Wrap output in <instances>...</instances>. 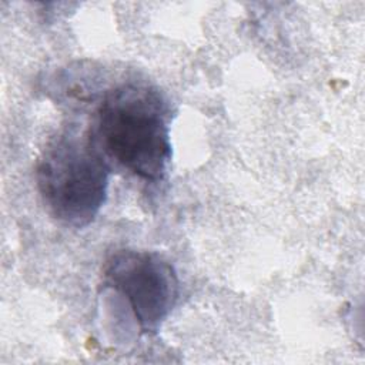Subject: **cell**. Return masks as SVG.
<instances>
[{
	"instance_id": "1",
	"label": "cell",
	"mask_w": 365,
	"mask_h": 365,
	"mask_svg": "<svg viewBox=\"0 0 365 365\" xmlns=\"http://www.w3.org/2000/svg\"><path fill=\"white\" fill-rule=\"evenodd\" d=\"M170 121L164 94L157 87L130 81L104 94L90 135L108 163L147 182H160L173 154Z\"/></svg>"
},
{
	"instance_id": "2",
	"label": "cell",
	"mask_w": 365,
	"mask_h": 365,
	"mask_svg": "<svg viewBox=\"0 0 365 365\" xmlns=\"http://www.w3.org/2000/svg\"><path fill=\"white\" fill-rule=\"evenodd\" d=\"M111 164L88 134L66 128L43 150L36 181L47 212L73 228L87 227L107 200Z\"/></svg>"
},
{
	"instance_id": "3",
	"label": "cell",
	"mask_w": 365,
	"mask_h": 365,
	"mask_svg": "<svg viewBox=\"0 0 365 365\" xmlns=\"http://www.w3.org/2000/svg\"><path fill=\"white\" fill-rule=\"evenodd\" d=\"M103 282L125 298L144 334L158 332L178 299L173 265L153 251H115L104 262Z\"/></svg>"
}]
</instances>
